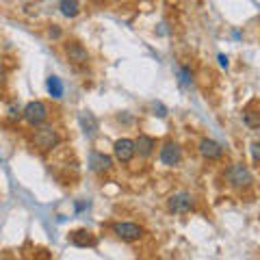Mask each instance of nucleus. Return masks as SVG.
<instances>
[{
	"label": "nucleus",
	"mask_w": 260,
	"mask_h": 260,
	"mask_svg": "<svg viewBox=\"0 0 260 260\" xmlns=\"http://www.w3.org/2000/svg\"><path fill=\"white\" fill-rule=\"evenodd\" d=\"M178 74H180V83L182 85H191L193 83V74H191L189 68H180L178 70Z\"/></svg>",
	"instance_id": "f3484780"
},
{
	"label": "nucleus",
	"mask_w": 260,
	"mask_h": 260,
	"mask_svg": "<svg viewBox=\"0 0 260 260\" xmlns=\"http://www.w3.org/2000/svg\"><path fill=\"white\" fill-rule=\"evenodd\" d=\"M154 111H158V113H156V115H158V117H165V115H167V111H165V107H162V104H158V102H156V104H154Z\"/></svg>",
	"instance_id": "6ab92c4d"
},
{
	"label": "nucleus",
	"mask_w": 260,
	"mask_h": 260,
	"mask_svg": "<svg viewBox=\"0 0 260 260\" xmlns=\"http://www.w3.org/2000/svg\"><path fill=\"white\" fill-rule=\"evenodd\" d=\"M167 208L172 210V213L176 215H184V213H191V208H193V198H191V193H174L172 198H169L167 202Z\"/></svg>",
	"instance_id": "39448f33"
},
{
	"label": "nucleus",
	"mask_w": 260,
	"mask_h": 260,
	"mask_svg": "<svg viewBox=\"0 0 260 260\" xmlns=\"http://www.w3.org/2000/svg\"><path fill=\"white\" fill-rule=\"evenodd\" d=\"M80 126H83V130H85V135H89V137H93L95 135V130H98V119L93 117V113H89V111H83L80 113Z\"/></svg>",
	"instance_id": "f8f14e48"
},
{
	"label": "nucleus",
	"mask_w": 260,
	"mask_h": 260,
	"mask_svg": "<svg viewBox=\"0 0 260 260\" xmlns=\"http://www.w3.org/2000/svg\"><path fill=\"white\" fill-rule=\"evenodd\" d=\"M3 80H5V72H3V61H0V85H3Z\"/></svg>",
	"instance_id": "412c9836"
},
{
	"label": "nucleus",
	"mask_w": 260,
	"mask_h": 260,
	"mask_svg": "<svg viewBox=\"0 0 260 260\" xmlns=\"http://www.w3.org/2000/svg\"><path fill=\"white\" fill-rule=\"evenodd\" d=\"M32 143L37 145L42 152H48V150H52L56 143H59V133L52 128V126H39V130L35 135H32Z\"/></svg>",
	"instance_id": "7ed1b4c3"
},
{
	"label": "nucleus",
	"mask_w": 260,
	"mask_h": 260,
	"mask_svg": "<svg viewBox=\"0 0 260 260\" xmlns=\"http://www.w3.org/2000/svg\"><path fill=\"white\" fill-rule=\"evenodd\" d=\"M251 156H254L256 162H260V141H254V143H251Z\"/></svg>",
	"instance_id": "a211bd4d"
},
{
	"label": "nucleus",
	"mask_w": 260,
	"mask_h": 260,
	"mask_svg": "<svg viewBox=\"0 0 260 260\" xmlns=\"http://www.w3.org/2000/svg\"><path fill=\"white\" fill-rule=\"evenodd\" d=\"M225 180L230 186H234V189H249L251 182H254V176H251V172L243 162H234V165L228 167Z\"/></svg>",
	"instance_id": "f257e3e1"
},
{
	"label": "nucleus",
	"mask_w": 260,
	"mask_h": 260,
	"mask_svg": "<svg viewBox=\"0 0 260 260\" xmlns=\"http://www.w3.org/2000/svg\"><path fill=\"white\" fill-rule=\"evenodd\" d=\"M219 63H221V68H228V56L219 54Z\"/></svg>",
	"instance_id": "aec40b11"
},
{
	"label": "nucleus",
	"mask_w": 260,
	"mask_h": 260,
	"mask_svg": "<svg viewBox=\"0 0 260 260\" xmlns=\"http://www.w3.org/2000/svg\"><path fill=\"white\" fill-rule=\"evenodd\" d=\"M154 148H156V141H154L152 137H148V135H139V137L135 139V150H137V154H139V156H143V158L152 156Z\"/></svg>",
	"instance_id": "9b49d317"
},
{
	"label": "nucleus",
	"mask_w": 260,
	"mask_h": 260,
	"mask_svg": "<svg viewBox=\"0 0 260 260\" xmlns=\"http://www.w3.org/2000/svg\"><path fill=\"white\" fill-rule=\"evenodd\" d=\"M65 56H68V61L76 63V65H83V63L89 61L87 48H85V46H80L78 42H72V44L65 46Z\"/></svg>",
	"instance_id": "1a4fd4ad"
},
{
	"label": "nucleus",
	"mask_w": 260,
	"mask_h": 260,
	"mask_svg": "<svg viewBox=\"0 0 260 260\" xmlns=\"http://www.w3.org/2000/svg\"><path fill=\"white\" fill-rule=\"evenodd\" d=\"M89 169L95 174H107L113 169V158L102 152H91L89 154Z\"/></svg>",
	"instance_id": "6e6552de"
},
{
	"label": "nucleus",
	"mask_w": 260,
	"mask_h": 260,
	"mask_svg": "<svg viewBox=\"0 0 260 260\" xmlns=\"http://www.w3.org/2000/svg\"><path fill=\"white\" fill-rule=\"evenodd\" d=\"M113 152H115V158L119 160V162H130L135 158V154H137V150H135V141L133 139H117L115 141V145H113Z\"/></svg>",
	"instance_id": "0eeeda50"
},
{
	"label": "nucleus",
	"mask_w": 260,
	"mask_h": 260,
	"mask_svg": "<svg viewBox=\"0 0 260 260\" xmlns=\"http://www.w3.org/2000/svg\"><path fill=\"white\" fill-rule=\"evenodd\" d=\"M48 93H50L54 100H59V98H63V83H61V78L59 76H48Z\"/></svg>",
	"instance_id": "4468645a"
},
{
	"label": "nucleus",
	"mask_w": 260,
	"mask_h": 260,
	"mask_svg": "<svg viewBox=\"0 0 260 260\" xmlns=\"http://www.w3.org/2000/svg\"><path fill=\"white\" fill-rule=\"evenodd\" d=\"M22 117H24V121H26L28 126L39 128L48 119V107L44 102H39V100L28 102L26 107H24V111H22Z\"/></svg>",
	"instance_id": "f03ea898"
},
{
	"label": "nucleus",
	"mask_w": 260,
	"mask_h": 260,
	"mask_svg": "<svg viewBox=\"0 0 260 260\" xmlns=\"http://www.w3.org/2000/svg\"><path fill=\"white\" fill-rule=\"evenodd\" d=\"M198 150H200L202 156L208 158V160L221 158V154H223V148H221V145H219L217 141H213V139H202L200 145H198Z\"/></svg>",
	"instance_id": "9d476101"
},
{
	"label": "nucleus",
	"mask_w": 260,
	"mask_h": 260,
	"mask_svg": "<svg viewBox=\"0 0 260 260\" xmlns=\"http://www.w3.org/2000/svg\"><path fill=\"white\" fill-rule=\"evenodd\" d=\"M59 7H61V13L65 15V18H76L78 15V0H61L59 3Z\"/></svg>",
	"instance_id": "2eb2a0df"
},
{
	"label": "nucleus",
	"mask_w": 260,
	"mask_h": 260,
	"mask_svg": "<svg viewBox=\"0 0 260 260\" xmlns=\"http://www.w3.org/2000/svg\"><path fill=\"white\" fill-rule=\"evenodd\" d=\"M243 124L247 128H260V111H254V109L243 111Z\"/></svg>",
	"instance_id": "dca6fc26"
},
{
	"label": "nucleus",
	"mask_w": 260,
	"mask_h": 260,
	"mask_svg": "<svg viewBox=\"0 0 260 260\" xmlns=\"http://www.w3.org/2000/svg\"><path fill=\"white\" fill-rule=\"evenodd\" d=\"M72 243L78 247H93L95 245V239L91 237V232H85V230H78L72 234Z\"/></svg>",
	"instance_id": "ddd939ff"
},
{
	"label": "nucleus",
	"mask_w": 260,
	"mask_h": 260,
	"mask_svg": "<svg viewBox=\"0 0 260 260\" xmlns=\"http://www.w3.org/2000/svg\"><path fill=\"white\" fill-rule=\"evenodd\" d=\"M113 234H115L119 241L133 243V241H139L143 237V228L137 225V223H130V221H119V223L113 225Z\"/></svg>",
	"instance_id": "20e7f679"
},
{
	"label": "nucleus",
	"mask_w": 260,
	"mask_h": 260,
	"mask_svg": "<svg viewBox=\"0 0 260 260\" xmlns=\"http://www.w3.org/2000/svg\"><path fill=\"white\" fill-rule=\"evenodd\" d=\"M160 162L165 167H176L178 162L182 160V150H180V145H178L176 141H167L165 145L160 148Z\"/></svg>",
	"instance_id": "423d86ee"
}]
</instances>
